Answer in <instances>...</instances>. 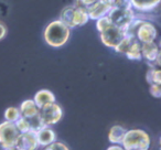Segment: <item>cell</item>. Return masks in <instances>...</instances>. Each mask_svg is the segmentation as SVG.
Returning a JSON list of instances; mask_svg holds the SVG:
<instances>
[{"instance_id":"17","label":"cell","mask_w":161,"mask_h":150,"mask_svg":"<svg viewBox=\"0 0 161 150\" xmlns=\"http://www.w3.org/2000/svg\"><path fill=\"white\" fill-rule=\"evenodd\" d=\"M146 80L149 85L152 84L161 85V71L159 67H150L146 74Z\"/></svg>"},{"instance_id":"25","label":"cell","mask_w":161,"mask_h":150,"mask_svg":"<svg viewBox=\"0 0 161 150\" xmlns=\"http://www.w3.org/2000/svg\"><path fill=\"white\" fill-rule=\"evenodd\" d=\"M7 33H8L7 25H5V22H3V21L0 20V41L3 40L7 36Z\"/></svg>"},{"instance_id":"5","label":"cell","mask_w":161,"mask_h":150,"mask_svg":"<svg viewBox=\"0 0 161 150\" xmlns=\"http://www.w3.org/2000/svg\"><path fill=\"white\" fill-rule=\"evenodd\" d=\"M20 132L14 123L3 121L0 123V147L3 150L14 149Z\"/></svg>"},{"instance_id":"14","label":"cell","mask_w":161,"mask_h":150,"mask_svg":"<svg viewBox=\"0 0 161 150\" xmlns=\"http://www.w3.org/2000/svg\"><path fill=\"white\" fill-rule=\"evenodd\" d=\"M19 110H20L21 117H25V118H33V117H36L39 115V108L38 106L36 105V103L33 102V99H25L22 103L20 104V107H19Z\"/></svg>"},{"instance_id":"6","label":"cell","mask_w":161,"mask_h":150,"mask_svg":"<svg viewBox=\"0 0 161 150\" xmlns=\"http://www.w3.org/2000/svg\"><path fill=\"white\" fill-rule=\"evenodd\" d=\"M63 114H64L63 108L56 102L49 104V105L40 108V110H39V117H40L43 125L51 126V127L62 120Z\"/></svg>"},{"instance_id":"2","label":"cell","mask_w":161,"mask_h":150,"mask_svg":"<svg viewBox=\"0 0 161 150\" xmlns=\"http://www.w3.org/2000/svg\"><path fill=\"white\" fill-rule=\"evenodd\" d=\"M71 36V29L67 28L62 21L58 19L53 20L44 28L43 31V40L49 47L58 49L69 42Z\"/></svg>"},{"instance_id":"20","label":"cell","mask_w":161,"mask_h":150,"mask_svg":"<svg viewBox=\"0 0 161 150\" xmlns=\"http://www.w3.org/2000/svg\"><path fill=\"white\" fill-rule=\"evenodd\" d=\"M14 126L18 129V131L20 134H23V132H28L30 130H32L31 128V124H30L29 119L25 118V117H20L18 120L14 123Z\"/></svg>"},{"instance_id":"3","label":"cell","mask_w":161,"mask_h":150,"mask_svg":"<svg viewBox=\"0 0 161 150\" xmlns=\"http://www.w3.org/2000/svg\"><path fill=\"white\" fill-rule=\"evenodd\" d=\"M120 145L125 150H149L151 137L140 128L127 129Z\"/></svg>"},{"instance_id":"11","label":"cell","mask_w":161,"mask_h":150,"mask_svg":"<svg viewBox=\"0 0 161 150\" xmlns=\"http://www.w3.org/2000/svg\"><path fill=\"white\" fill-rule=\"evenodd\" d=\"M160 1L161 0H128L132 9L141 14H150L154 11L160 5Z\"/></svg>"},{"instance_id":"19","label":"cell","mask_w":161,"mask_h":150,"mask_svg":"<svg viewBox=\"0 0 161 150\" xmlns=\"http://www.w3.org/2000/svg\"><path fill=\"white\" fill-rule=\"evenodd\" d=\"M135 36H131V34H126V36L123 39V40L119 42V44L117 45L116 47H115V52H117V53H119V54H124L125 55V53H126V51H127V49L129 47V45H130V43L132 42V41L135 40Z\"/></svg>"},{"instance_id":"18","label":"cell","mask_w":161,"mask_h":150,"mask_svg":"<svg viewBox=\"0 0 161 150\" xmlns=\"http://www.w3.org/2000/svg\"><path fill=\"white\" fill-rule=\"evenodd\" d=\"M3 117H5L6 121H9V123L14 124L21 117L19 107H14V106H10V107H8L7 109L5 110Z\"/></svg>"},{"instance_id":"15","label":"cell","mask_w":161,"mask_h":150,"mask_svg":"<svg viewBox=\"0 0 161 150\" xmlns=\"http://www.w3.org/2000/svg\"><path fill=\"white\" fill-rule=\"evenodd\" d=\"M126 131H127V128L121 125L112 126L108 131V141L112 145H120Z\"/></svg>"},{"instance_id":"7","label":"cell","mask_w":161,"mask_h":150,"mask_svg":"<svg viewBox=\"0 0 161 150\" xmlns=\"http://www.w3.org/2000/svg\"><path fill=\"white\" fill-rule=\"evenodd\" d=\"M126 34L127 32L112 23L105 30L99 32V39L105 47H109V49H115L119 44V42L125 38Z\"/></svg>"},{"instance_id":"10","label":"cell","mask_w":161,"mask_h":150,"mask_svg":"<svg viewBox=\"0 0 161 150\" xmlns=\"http://www.w3.org/2000/svg\"><path fill=\"white\" fill-rule=\"evenodd\" d=\"M14 149L17 150H39L40 146H39L38 139H36V131L30 130L28 132H23L20 134L17 139Z\"/></svg>"},{"instance_id":"1","label":"cell","mask_w":161,"mask_h":150,"mask_svg":"<svg viewBox=\"0 0 161 150\" xmlns=\"http://www.w3.org/2000/svg\"><path fill=\"white\" fill-rule=\"evenodd\" d=\"M112 23L127 32L136 18V11L129 5L128 0H114V6L107 14Z\"/></svg>"},{"instance_id":"16","label":"cell","mask_w":161,"mask_h":150,"mask_svg":"<svg viewBox=\"0 0 161 150\" xmlns=\"http://www.w3.org/2000/svg\"><path fill=\"white\" fill-rule=\"evenodd\" d=\"M126 58H129L131 61H141L142 56H141V43L135 39L131 43H130L129 47L127 49L125 53Z\"/></svg>"},{"instance_id":"8","label":"cell","mask_w":161,"mask_h":150,"mask_svg":"<svg viewBox=\"0 0 161 150\" xmlns=\"http://www.w3.org/2000/svg\"><path fill=\"white\" fill-rule=\"evenodd\" d=\"M141 56L143 60L147 61L150 67H159L160 65V49L156 42L142 43Z\"/></svg>"},{"instance_id":"21","label":"cell","mask_w":161,"mask_h":150,"mask_svg":"<svg viewBox=\"0 0 161 150\" xmlns=\"http://www.w3.org/2000/svg\"><path fill=\"white\" fill-rule=\"evenodd\" d=\"M41 150H69V146L62 141H54L51 145H47L45 147H42Z\"/></svg>"},{"instance_id":"9","label":"cell","mask_w":161,"mask_h":150,"mask_svg":"<svg viewBox=\"0 0 161 150\" xmlns=\"http://www.w3.org/2000/svg\"><path fill=\"white\" fill-rule=\"evenodd\" d=\"M113 6H114V0H97L96 3L87 8L88 17L92 20L96 21L97 19L107 16Z\"/></svg>"},{"instance_id":"24","label":"cell","mask_w":161,"mask_h":150,"mask_svg":"<svg viewBox=\"0 0 161 150\" xmlns=\"http://www.w3.org/2000/svg\"><path fill=\"white\" fill-rule=\"evenodd\" d=\"M96 1L97 0H74V6L86 8V9H87L88 7H91V6L96 3Z\"/></svg>"},{"instance_id":"13","label":"cell","mask_w":161,"mask_h":150,"mask_svg":"<svg viewBox=\"0 0 161 150\" xmlns=\"http://www.w3.org/2000/svg\"><path fill=\"white\" fill-rule=\"evenodd\" d=\"M33 102L36 103V105L38 106V108L44 107V106L49 105V104H52L54 102H56L55 95H54L53 92H51L50 90H40L34 94L33 96Z\"/></svg>"},{"instance_id":"4","label":"cell","mask_w":161,"mask_h":150,"mask_svg":"<svg viewBox=\"0 0 161 150\" xmlns=\"http://www.w3.org/2000/svg\"><path fill=\"white\" fill-rule=\"evenodd\" d=\"M58 20L62 21L67 28L72 30L82 27V25H85L90 20V17H88V12L86 8L76 7L74 5H71L63 8Z\"/></svg>"},{"instance_id":"12","label":"cell","mask_w":161,"mask_h":150,"mask_svg":"<svg viewBox=\"0 0 161 150\" xmlns=\"http://www.w3.org/2000/svg\"><path fill=\"white\" fill-rule=\"evenodd\" d=\"M36 135L40 148L51 145L54 141H56V134L51 126H43L39 130H36Z\"/></svg>"},{"instance_id":"23","label":"cell","mask_w":161,"mask_h":150,"mask_svg":"<svg viewBox=\"0 0 161 150\" xmlns=\"http://www.w3.org/2000/svg\"><path fill=\"white\" fill-rule=\"evenodd\" d=\"M149 93L154 98H160L161 97V86L157 84H152L149 87Z\"/></svg>"},{"instance_id":"22","label":"cell","mask_w":161,"mask_h":150,"mask_svg":"<svg viewBox=\"0 0 161 150\" xmlns=\"http://www.w3.org/2000/svg\"><path fill=\"white\" fill-rule=\"evenodd\" d=\"M110 25H112V21L108 18V16H105V17H103V18H99L96 20V29L98 32H102Z\"/></svg>"},{"instance_id":"26","label":"cell","mask_w":161,"mask_h":150,"mask_svg":"<svg viewBox=\"0 0 161 150\" xmlns=\"http://www.w3.org/2000/svg\"><path fill=\"white\" fill-rule=\"evenodd\" d=\"M106 150H125V149H124L121 145H112V146H109Z\"/></svg>"}]
</instances>
